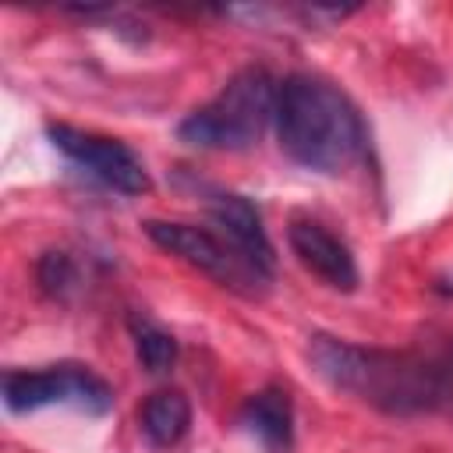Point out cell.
Wrapping results in <instances>:
<instances>
[{"instance_id":"11","label":"cell","mask_w":453,"mask_h":453,"mask_svg":"<svg viewBox=\"0 0 453 453\" xmlns=\"http://www.w3.org/2000/svg\"><path fill=\"white\" fill-rule=\"evenodd\" d=\"M127 329H131V340H134L138 365L145 372H152V375H166L173 368V361H177V340L166 329H159L152 319H145V315H131Z\"/></svg>"},{"instance_id":"4","label":"cell","mask_w":453,"mask_h":453,"mask_svg":"<svg viewBox=\"0 0 453 453\" xmlns=\"http://www.w3.org/2000/svg\"><path fill=\"white\" fill-rule=\"evenodd\" d=\"M142 230L149 234L152 244H159L163 251L177 255L180 262L209 273L212 280H219L223 287H241V290H255L258 283H265L269 276L251 265L219 230L209 226H195V223H170V219H145Z\"/></svg>"},{"instance_id":"8","label":"cell","mask_w":453,"mask_h":453,"mask_svg":"<svg viewBox=\"0 0 453 453\" xmlns=\"http://www.w3.org/2000/svg\"><path fill=\"white\" fill-rule=\"evenodd\" d=\"M209 205V219L212 226L251 262L258 265L265 276H273V265H276V255H273V244H269V234L262 226V212L251 198L244 195H234V191H212L205 198Z\"/></svg>"},{"instance_id":"12","label":"cell","mask_w":453,"mask_h":453,"mask_svg":"<svg viewBox=\"0 0 453 453\" xmlns=\"http://www.w3.org/2000/svg\"><path fill=\"white\" fill-rule=\"evenodd\" d=\"M35 280L50 297H64L78 283V265L67 251H46L35 265Z\"/></svg>"},{"instance_id":"2","label":"cell","mask_w":453,"mask_h":453,"mask_svg":"<svg viewBox=\"0 0 453 453\" xmlns=\"http://www.w3.org/2000/svg\"><path fill=\"white\" fill-rule=\"evenodd\" d=\"M273 127L280 149L315 173L347 170L368 142L357 106L333 81L315 74H290L280 81Z\"/></svg>"},{"instance_id":"6","label":"cell","mask_w":453,"mask_h":453,"mask_svg":"<svg viewBox=\"0 0 453 453\" xmlns=\"http://www.w3.org/2000/svg\"><path fill=\"white\" fill-rule=\"evenodd\" d=\"M46 138L78 166H85L96 180H103L106 188L120 191V195H142L149 191V173L142 166V159L134 156V149H127L117 138L106 134H92L71 124H46Z\"/></svg>"},{"instance_id":"7","label":"cell","mask_w":453,"mask_h":453,"mask_svg":"<svg viewBox=\"0 0 453 453\" xmlns=\"http://www.w3.org/2000/svg\"><path fill=\"white\" fill-rule=\"evenodd\" d=\"M287 241L290 251L297 255V262L319 276L326 287L350 294L357 287V262L350 255V248L319 219H294L287 226Z\"/></svg>"},{"instance_id":"1","label":"cell","mask_w":453,"mask_h":453,"mask_svg":"<svg viewBox=\"0 0 453 453\" xmlns=\"http://www.w3.org/2000/svg\"><path fill=\"white\" fill-rule=\"evenodd\" d=\"M308 361L333 389L354 393L386 414H453V336L428 350H382L315 333L308 343Z\"/></svg>"},{"instance_id":"5","label":"cell","mask_w":453,"mask_h":453,"mask_svg":"<svg viewBox=\"0 0 453 453\" xmlns=\"http://www.w3.org/2000/svg\"><path fill=\"white\" fill-rule=\"evenodd\" d=\"M4 403L11 414H32L53 403H71L88 414H106L113 407V389L81 365H57L39 372H7Z\"/></svg>"},{"instance_id":"9","label":"cell","mask_w":453,"mask_h":453,"mask_svg":"<svg viewBox=\"0 0 453 453\" xmlns=\"http://www.w3.org/2000/svg\"><path fill=\"white\" fill-rule=\"evenodd\" d=\"M241 425L269 449V453H287L294 446V403L287 389L265 386L248 403L241 407Z\"/></svg>"},{"instance_id":"3","label":"cell","mask_w":453,"mask_h":453,"mask_svg":"<svg viewBox=\"0 0 453 453\" xmlns=\"http://www.w3.org/2000/svg\"><path fill=\"white\" fill-rule=\"evenodd\" d=\"M276 92L280 81H273L265 67H244L205 106L191 110L177 124V138L195 149L244 152L258 145V138L273 124Z\"/></svg>"},{"instance_id":"10","label":"cell","mask_w":453,"mask_h":453,"mask_svg":"<svg viewBox=\"0 0 453 453\" xmlns=\"http://www.w3.org/2000/svg\"><path fill=\"white\" fill-rule=\"evenodd\" d=\"M138 421H142V432H145V439H149L152 446L170 449V446H177V442L188 435V428H191V403H188V396H184L180 389H156V393L142 403Z\"/></svg>"}]
</instances>
